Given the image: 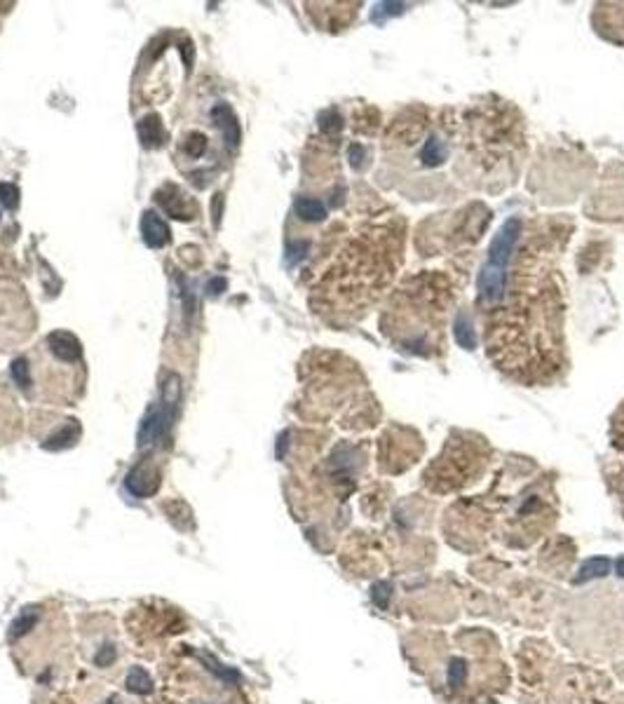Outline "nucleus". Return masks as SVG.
Masks as SVG:
<instances>
[{"label": "nucleus", "mask_w": 624, "mask_h": 704, "mask_svg": "<svg viewBox=\"0 0 624 704\" xmlns=\"http://www.w3.org/2000/svg\"><path fill=\"white\" fill-rule=\"evenodd\" d=\"M519 231H521L519 219H509L505 226L497 231V235L493 237V242H491V247H488V263L491 266L507 268V261H509V256H512L514 244H517Z\"/></svg>", "instance_id": "obj_1"}, {"label": "nucleus", "mask_w": 624, "mask_h": 704, "mask_svg": "<svg viewBox=\"0 0 624 704\" xmlns=\"http://www.w3.org/2000/svg\"><path fill=\"white\" fill-rule=\"evenodd\" d=\"M507 268H497L486 263L479 273V296L486 303H495L505 294V284H507Z\"/></svg>", "instance_id": "obj_2"}, {"label": "nucleus", "mask_w": 624, "mask_h": 704, "mask_svg": "<svg viewBox=\"0 0 624 704\" xmlns=\"http://www.w3.org/2000/svg\"><path fill=\"white\" fill-rule=\"evenodd\" d=\"M141 233H143V239H146L148 247H162V244L169 239V228H167V223L160 219L158 214H153V211L143 214Z\"/></svg>", "instance_id": "obj_3"}, {"label": "nucleus", "mask_w": 624, "mask_h": 704, "mask_svg": "<svg viewBox=\"0 0 624 704\" xmlns=\"http://www.w3.org/2000/svg\"><path fill=\"white\" fill-rule=\"evenodd\" d=\"M50 348H52L54 357L64 359V362H73V359L80 357V341L68 331H56V334H50Z\"/></svg>", "instance_id": "obj_4"}, {"label": "nucleus", "mask_w": 624, "mask_h": 704, "mask_svg": "<svg viewBox=\"0 0 624 704\" xmlns=\"http://www.w3.org/2000/svg\"><path fill=\"white\" fill-rule=\"evenodd\" d=\"M127 489L139 498L151 495L153 491L158 489V477L148 472L146 465H139V467L131 469V474L127 477Z\"/></svg>", "instance_id": "obj_5"}, {"label": "nucleus", "mask_w": 624, "mask_h": 704, "mask_svg": "<svg viewBox=\"0 0 624 704\" xmlns=\"http://www.w3.org/2000/svg\"><path fill=\"white\" fill-rule=\"evenodd\" d=\"M608 573H610V561L605 557H592L580 566V570H577V575H575V585L596 580V577H603Z\"/></svg>", "instance_id": "obj_6"}, {"label": "nucleus", "mask_w": 624, "mask_h": 704, "mask_svg": "<svg viewBox=\"0 0 624 704\" xmlns=\"http://www.w3.org/2000/svg\"><path fill=\"white\" fill-rule=\"evenodd\" d=\"M158 200H160V204L167 209V214H171L174 219H193V214H195V207H193V204L181 195H176V198L160 195Z\"/></svg>", "instance_id": "obj_7"}, {"label": "nucleus", "mask_w": 624, "mask_h": 704, "mask_svg": "<svg viewBox=\"0 0 624 704\" xmlns=\"http://www.w3.org/2000/svg\"><path fill=\"white\" fill-rule=\"evenodd\" d=\"M125 683H127V690L136 692V695H146V692H151V688H153L151 674H148L143 667H131L127 679H125Z\"/></svg>", "instance_id": "obj_8"}, {"label": "nucleus", "mask_w": 624, "mask_h": 704, "mask_svg": "<svg viewBox=\"0 0 624 704\" xmlns=\"http://www.w3.org/2000/svg\"><path fill=\"white\" fill-rule=\"evenodd\" d=\"M449 158V148H446V144L442 139H429L425 141V146H422V151H420V160L425 164H429V167H434V164H439V162H444V160Z\"/></svg>", "instance_id": "obj_9"}, {"label": "nucleus", "mask_w": 624, "mask_h": 704, "mask_svg": "<svg viewBox=\"0 0 624 704\" xmlns=\"http://www.w3.org/2000/svg\"><path fill=\"white\" fill-rule=\"evenodd\" d=\"M139 134H141L143 144H151V146L162 144V139H164V131H162V122H160V118L153 116V118L141 120V125H139Z\"/></svg>", "instance_id": "obj_10"}, {"label": "nucleus", "mask_w": 624, "mask_h": 704, "mask_svg": "<svg viewBox=\"0 0 624 704\" xmlns=\"http://www.w3.org/2000/svg\"><path fill=\"white\" fill-rule=\"evenodd\" d=\"M455 341H458V345L465 348V350H472V348L477 345V336H474L472 322H469L467 314H460V317L455 319Z\"/></svg>", "instance_id": "obj_11"}, {"label": "nucleus", "mask_w": 624, "mask_h": 704, "mask_svg": "<svg viewBox=\"0 0 624 704\" xmlns=\"http://www.w3.org/2000/svg\"><path fill=\"white\" fill-rule=\"evenodd\" d=\"M296 214L303 216L305 221H322L326 216V209H324L322 202H317V200L301 198V200H296Z\"/></svg>", "instance_id": "obj_12"}, {"label": "nucleus", "mask_w": 624, "mask_h": 704, "mask_svg": "<svg viewBox=\"0 0 624 704\" xmlns=\"http://www.w3.org/2000/svg\"><path fill=\"white\" fill-rule=\"evenodd\" d=\"M202 662H204V665H209L207 667L209 672H214L216 676H219L221 681H226V683H237V681H239V674L235 672V669L221 665V662L216 660V657H211L209 652H204V655H202Z\"/></svg>", "instance_id": "obj_13"}, {"label": "nucleus", "mask_w": 624, "mask_h": 704, "mask_svg": "<svg viewBox=\"0 0 624 704\" xmlns=\"http://www.w3.org/2000/svg\"><path fill=\"white\" fill-rule=\"evenodd\" d=\"M36 620H38V613H33L31 608L24 610L17 620L12 622V629H10V637H24V634L28 632V629H33L36 627Z\"/></svg>", "instance_id": "obj_14"}, {"label": "nucleus", "mask_w": 624, "mask_h": 704, "mask_svg": "<svg viewBox=\"0 0 624 704\" xmlns=\"http://www.w3.org/2000/svg\"><path fill=\"white\" fill-rule=\"evenodd\" d=\"M467 679V662L460 657H453L449 665V685L451 688H460Z\"/></svg>", "instance_id": "obj_15"}, {"label": "nucleus", "mask_w": 624, "mask_h": 704, "mask_svg": "<svg viewBox=\"0 0 624 704\" xmlns=\"http://www.w3.org/2000/svg\"><path fill=\"white\" fill-rule=\"evenodd\" d=\"M390 597H392V585L387 580L376 582V585L371 587V599H374V604L378 608H387V606H390Z\"/></svg>", "instance_id": "obj_16"}, {"label": "nucleus", "mask_w": 624, "mask_h": 704, "mask_svg": "<svg viewBox=\"0 0 624 704\" xmlns=\"http://www.w3.org/2000/svg\"><path fill=\"white\" fill-rule=\"evenodd\" d=\"M0 202L8 209H14L19 204V191L12 183H0Z\"/></svg>", "instance_id": "obj_17"}, {"label": "nucleus", "mask_w": 624, "mask_h": 704, "mask_svg": "<svg viewBox=\"0 0 624 704\" xmlns=\"http://www.w3.org/2000/svg\"><path fill=\"white\" fill-rule=\"evenodd\" d=\"M116 657H118V650L113 648V646H101L99 650H96V655H94V665L96 667H111L113 662H116Z\"/></svg>", "instance_id": "obj_18"}, {"label": "nucleus", "mask_w": 624, "mask_h": 704, "mask_svg": "<svg viewBox=\"0 0 624 704\" xmlns=\"http://www.w3.org/2000/svg\"><path fill=\"white\" fill-rule=\"evenodd\" d=\"M12 378L17 381V385H21V387H28V385H31V376H28V364L24 362V359H17V362H12Z\"/></svg>", "instance_id": "obj_19"}, {"label": "nucleus", "mask_w": 624, "mask_h": 704, "mask_svg": "<svg viewBox=\"0 0 624 704\" xmlns=\"http://www.w3.org/2000/svg\"><path fill=\"white\" fill-rule=\"evenodd\" d=\"M204 146H207V139H204V136H200V134H193L191 141L186 144V151L191 153V156H200V153L204 151Z\"/></svg>", "instance_id": "obj_20"}, {"label": "nucleus", "mask_w": 624, "mask_h": 704, "mask_svg": "<svg viewBox=\"0 0 624 704\" xmlns=\"http://www.w3.org/2000/svg\"><path fill=\"white\" fill-rule=\"evenodd\" d=\"M615 568H617V575L624 577V557H622V559H617V566H615Z\"/></svg>", "instance_id": "obj_21"}]
</instances>
